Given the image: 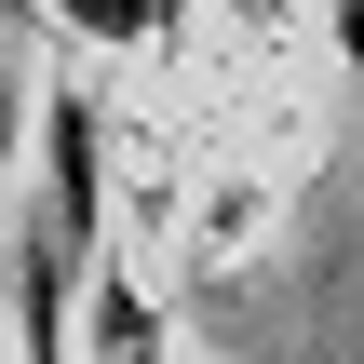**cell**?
<instances>
[{"label": "cell", "mask_w": 364, "mask_h": 364, "mask_svg": "<svg viewBox=\"0 0 364 364\" xmlns=\"http://www.w3.org/2000/svg\"><path fill=\"white\" fill-rule=\"evenodd\" d=\"M95 364H162V311H149V284L122 270V243H95Z\"/></svg>", "instance_id": "2"}, {"label": "cell", "mask_w": 364, "mask_h": 364, "mask_svg": "<svg viewBox=\"0 0 364 364\" xmlns=\"http://www.w3.org/2000/svg\"><path fill=\"white\" fill-rule=\"evenodd\" d=\"M27 14H54V27H81V41H162V27H176V0H27Z\"/></svg>", "instance_id": "3"}, {"label": "cell", "mask_w": 364, "mask_h": 364, "mask_svg": "<svg viewBox=\"0 0 364 364\" xmlns=\"http://www.w3.org/2000/svg\"><path fill=\"white\" fill-rule=\"evenodd\" d=\"M14 162H27V68H0V203H14Z\"/></svg>", "instance_id": "4"}, {"label": "cell", "mask_w": 364, "mask_h": 364, "mask_svg": "<svg viewBox=\"0 0 364 364\" xmlns=\"http://www.w3.org/2000/svg\"><path fill=\"white\" fill-rule=\"evenodd\" d=\"M108 243V108L95 81H27V189L0 203V297H14V351L81 364V270Z\"/></svg>", "instance_id": "1"}]
</instances>
